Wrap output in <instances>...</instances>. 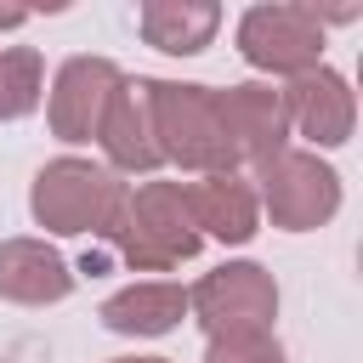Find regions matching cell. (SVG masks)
<instances>
[{"label":"cell","instance_id":"obj_1","mask_svg":"<svg viewBox=\"0 0 363 363\" xmlns=\"http://www.w3.org/2000/svg\"><path fill=\"white\" fill-rule=\"evenodd\" d=\"M147 113H153L159 159H176L182 170H199V176H221L238 164L227 125H221V108H216V91L147 79Z\"/></svg>","mask_w":363,"mask_h":363},{"label":"cell","instance_id":"obj_2","mask_svg":"<svg viewBox=\"0 0 363 363\" xmlns=\"http://www.w3.org/2000/svg\"><path fill=\"white\" fill-rule=\"evenodd\" d=\"M113 238H119V255L136 272L182 267L199 250V227H193V216L182 204V182H142L136 193H125Z\"/></svg>","mask_w":363,"mask_h":363},{"label":"cell","instance_id":"obj_3","mask_svg":"<svg viewBox=\"0 0 363 363\" xmlns=\"http://www.w3.org/2000/svg\"><path fill=\"white\" fill-rule=\"evenodd\" d=\"M125 210V182L91 159H51L34 176V216L51 233H113Z\"/></svg>","mask_w":363,"mask_h":363},{"label":"cell","instance_id":"obj_4","mask_svg":"<svg viewBox=\"0 0 363 363\" xmlns=\"http://www.w3.org/2000/svg\"><path fill=\"white\" fill-rule=\"evenodd\" d=\"M238 51L255 68H272V74L301 79V74L318 68L323 17H318V6H255L238 23Z\"/></svg>","mask_w":363,"mask_h":363},{"label":"cell","instance_id":"obj_5","mask_svg":"<svg viewBox=\"0 0 363 363\" xmlns=\"http://www.w3.org/2000/svg\"><path fill=\"white\" fill-rule=\"evenodd\" d=\"M255 176H261V199H267L272 221L289 227V233H306V227L329 221L335 204H340V176L329 164H318V153H289L284 147V153L261 159Z\"/></svg>","mask_w":363,"mask_h":363},{"label":"cell","instance_id":"obj_6","mask_svg":"<svg viewBox=\"0 0 363 363\" xmlns=\"http://www.w3.org/2000/svg\"><path fill=\"white\" fill-rule=\"evenodd\" d=\"M187 306L199 312V323L210 335H238V329H267L278 312V289L255 261H233L199 278V289L187 295Z\"/></svg>","mask_w":363,"mask_h":363},{"label":"cell","instance_id":"obj_7","mask_svg":"<svg viewBox=\"0 0 363 363\" xmlns=\"http://www.w3.org/2000/svg\"><path fill=\"white\" fill-rule=\"evenodd\" d=\"M119 85H125V74L108 57H74V62H62L57 91H51V130L62 142H91Z\"/></svg>","mask_w":363,"mask_h":363},{"label":"cell","instance_id":"obj_8","mask_svg":"<svg viewBox=\"0 0 363 363\" xmlns=\"http://www.w3.org/2000/svg\"><path fill=\"white\" fill-rule=\"evenodd\" d=\"M216 108H221V125H227V142L238 153V164H261L272 153H284L289 142V113H284V91L272 85H233V91H216Z\"/></svg>","mask_w":363,"mask_h":363},{"label":"cell","instance_id":"obj_9","mask_svg":"<svg viewBox=\"0 0 363 363\" xmlns=\"http://www.w3.org/2000/svg\"><path fill=\"white\" fill-rule=\"evenodd\" d=\"M284 113H289V125H295L306 142H318V147H340V142L352 136V91H346V79H340L335 68H312V74L289 79Z\"/></svg>","mask_w":363,"mask_h":363},{"label":"cell","instance_id":"obj_10","mask_svg":"<svg viewBox=\"0 0 363 363\" xmlns=\"http://www.w3.org/2000/svg\"><path fill=\"white\" fill-rule=\"evenodd\" d=\"M182 204H187L193 227H204V233L221 238V244H244V238L255 233V193H250V182L233 176V170L187 182V187H182Z\"/></svg>","mask_w":363,"mask_h":363},{"label":"cell","instance_id":"obj_11","mask_svg":"<svg viewBox=\"0 0 363 363\" xmlns=\"http://www.w3.org/2000/svg\"><path fill=\"white\" fill-rule=\"evenodd\" d=\"M96 142L108 147V159L119 170H153L159 164V142H153V113H147V79H125L96 125Z\"/></svg>","mask_w":363,"mask_h":363},{"label":"cell","instance_id":"obj_12","mask_svg":"<svg viewBox=\"0 0 363 363\" xmlns=\"http://www.w3.org/2000/svg\"><path fill=\"white\" fill-rule=\"evenodd\" d=\"M74 289V272L57 250H45L40 238H11L0 244V295L17 306H45L62 301Z\"/></svg>","mask_w":363,"mask_h":363},{"label":"cell","instance_id":"obj_13","mask_svg":"<svg viewBox=\"0 0 363 363\" xmlns=\"http://www.w3.org/2000/svg\"><path fill=\"white\" fill-rule=\"evenodd\" d=\"M187 312V295L176 284H130L102 301V323L113 335H164Z\"/></svg>","mask_w":363,"mask_h":363},{"label":"cell","instance_id":"obj_14","mask_svg":"<svg viewBox=\"0 0 363 363\" xmlns=\"http://www.w3.org/2000/svg\"><path fill=\"white\" fill-rule=\"evenodd\" d=\"M136 23H142L147 45H159V51H170V57H193V51H204V45H210V34H216L221 11H216V6H176V0H153V6H142V11H136Z\"/></svg>","mask_w":363,"mask_h":363},{"label":"cell","instance_id":"obj_15","mask_svg":"<svg viewBox=\"0 0 363 363\" xmlns=\"http://www.w3.org/2000/svg\"><path fill=\"white\" fill-rule=\"evenodd\" d=\"M40 102V57L28 45L0 51V119H23Z\"/></svg>","mask_w":363,"mask_h":363},{"label":"cell","instance_id":"obj_16","mask_svg":"<svg viewBox=\"0 0 363 363\" xmlns=\"http://www.w3.org/2000/svg\"><path fill=\"white\" fill-rule=\"evenodd\" d=\"M204 363H284V346L267 329H238V335H210Z\"/></svg>","mask_w":363,"mask_h":363},{"label":"cell","instance_id":"obj_17","mask_svg":"<svg viewBox=\"0 0 363 363\" xmlns=\"http://www.w3.org/2000/svg\"><path fill=\"white\" fill-rule=\"evenodd\" d=\"M17 23H28V11L23 6H0V28H17Z\"/></svg>","mask_w":363,"mask_h":363},{"label":"cell","instance_id":"obj_18","mask_svg":"<svg viewBox=\"0 0 363 363\" xmlns=\"http://www.w3.org/2000/svg\"><path fill=\"white\" fill-rule=\"evenodd\" d=\"M119 363H170V357H119Z\"/></svg>","mask_w":363,"mask_h":363}]
</instances>
